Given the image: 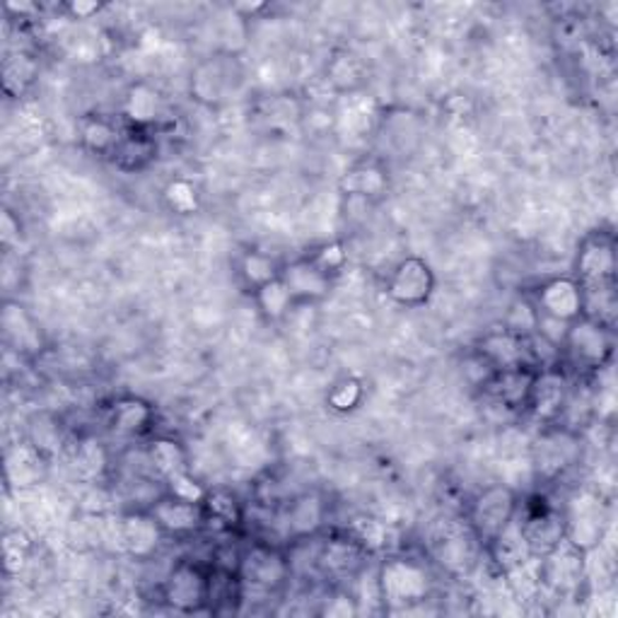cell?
<instances>
[{"instance_id": "cell-37", "label": "cell", "mask_w": 618, "mask_h": 618, "mask_svg": "<svg viewBox=\"0 0 618 618\" xmlns=\"http://www.w3.org/2000/svg\"><path fill=\"white\" fill-rule=\"evenodd\" d=\"M168 493L176 495V497H184V501H192V503H204L208 491L201 485L192 473L184 471V473H176L168 481Z\"/></svg>"}, {"instance_id": "cell-38", "label": "cell", "mask_w": 618, "mask_h": 618, "mask_svg": "<svg viewBox=\"0 0 618 618\" xmlns=\"http://www.w3.org/2000/svg\"><path fill=\"white\" fill-rule=\"evenodd\" d=\"M312 259L329 273V276H336V273H341V268L346 266L348 254H346V247H343L341 242H327L317 249Z\"/></svg>"}, {"instance_id": "cell-27", "label": "cell", "mask_w": 618, "mask_h": 618, "mask_svg": "<svg viewBox=\"0 0 618 618\" xmlns=\"http://www.w3.org/2000/svg\"><path fill=\"white\" fill-rule=\"evenodd\" d=\"M154 154V142L148 138L146 128H130L128 134L122 136L118 146L114 150V160L118 168L124 170H140L152 160Z\"/></svg>"}, {"instance_id": "cell-10", "label": "cell", "mask_w": 618, "mask_h": 618, "mask_svg": "<svg viewBox=\"0 0 618 618\" xmlns=\"http://www.w3.org/2000/svg\"><path fill=\"white\" fill-rule=\"evenodd\" d=\"M541 575L543 592H551L556 597H573L587 577V553L563 541L541 558Z\"/></svg>"}, {"instance_id": "cell-30", "label": "cell", "mask_w": 618, "mask_h": 618, "mask_svg": "<svg viewBox=\"0 0 618 618\" xmlns=\"http://www.w3.org/2000/svg\"><path fill=\"white\" fill-rule=\"evenodd\" d=\"M254 302L266 322H281V319L288 317V312L295 307L290 290L285 288L281 276L273 278L266 285H261L259 290H254Z\"/></svg>"}, {"instance_id": "cell-18", "label": "cell", "mask_w": 618, "mask_h": 618, "mask_svg": "<svg viewBox=\"0 0 618 618\" xmlns=\"http://www.w3.org/2000/svg\"><path fill=\"white\" fill-rule=\"evenodd\" d=\"M534 375H537V367H531V365L507 367V370H493L489 379L483 382V389H485V394L493 399L495 407H503L507 411L527 409Z\"/></svg>"}, {"instance_id": "cell-32", "label": "cell", "mask_w": 618, "mask_h": 618, "mask_svg": "<svg viewBox=\"0 0 618 618\" xmlns=\"http://www.w3.org/2000/svg\"><path fill=\"white\" fill-rule=\"evenodd\" d=\"M73 461H76V469L80 471V477L88 481L100 479L106 471V451L98 439H85V443H80Z\"/></svg>"}, {"instance_id": "cell-34", "label": "cell", "mask_w": 618, "mask_h": 618, "mask_svg": "<svg viewBox=\"0 0 618 618\" xmlns=\"http://www.w3.org/2000/svg\"><path fill=\"white\" fill-rule=\"evenodd\" d=\"M505 329L510 334H515L519 339H529L539 331V312L534 302L519 300L510 307V314L505 319Z\"/></svg>"}, {"instance_id": "cell-22", "label": "cell", "mask_w": 618, "mask_h": 618, "mask_svg": "<svg viewBox=\"0 0 618 618\" xmlns=\"http://www.w3.org/2000/svg\"><path fill=\"white\" fill-rule=\"evenodd\" d=\"M152 421H154L152 407L138 397H122L112 403L110 425L116 435L124 437L146 435L150 431Z\"/></svg>"}, {"instance_id": "cell-2", "label": "cell", "mask_w": 618, "mask_h": 618, "mask_svg": "<svg viewBox=\"0 0 618 618\" xmlns=\"http://www.w3.org/2000/svg\"><path fill=\"white\" fill-rule=\"evenodd\" d=\"M293 565L278 549L266 543H254L240 556V568L237 577L242 585V599L249 597H271L283 590L285 582L290 580Z\"/></svg>"}, {"instance_id": "cell-20", "label": "cell", "mask_w": 618, "mask_h": 618, "mask_svg": "<svg viewBox=\"0 0 618 618\" xmlns=\"http://www.w3.org/2000/svg\"><path fill=\"white\" fill-rule=\"evenodd\" d=\"M327 519V503L314 493H302L288 505L285 513V527L288 534L297 541L312 539L314 534L324 527Z\"/></svg>"}, {"instance_id": "cell-5", "label": "cell", "mask_w": 618, "mask_h": 618, "mask_svg": "<svg viewBox=\"0 0 618 618\" xmlns=\"http://www.w3.org/2000/svg\"><path fill=\"white\" fill-rule=\"evenodd\" d=\"M517 513H519L517 493L510 489L507 483H493L473 497L467 522L473 534L479 537V541L485 546L507 525H513Z\"/></svg>"}, {"instance_id": "cell-7", "label": "cell", "mask_w": 618, "mask_h": 618, "mask_svg": "<svg viewBox=\"0 0 618 618\" xmlns=\"http://www.w3.org/2000/svg\"><path fill=\"white\" fill-rule=\"evenodd\" d=\"M565 519V541L577 546L580 551H594L604 539L606 529V510L594 493H575L563 507Z\"/></svg>"}, {"instance_id": "cell-17", "label": "cell", "mask_w": 618, "mask_h": 618, "mask_svg": "<svg viewBox=\"0 0 618 618\" xmlns=\"http://www.w3.org/2000/svg\"><path fill=\"white\" fill-rule=\"evenodd\" d=\"M122 541L124 553L136 561H150L160 551L164 531L152 517L150 510H128L122 517Z\"/></svg>"}, {"instance_id": "cell-6", "label": "cell", "mask_w": 618, "mask_h": 618, "mask_svg": "<svg viewBox=\"0 0 618 618\" xmlns=\"http://www.w3.org/2000/svg\"><path fill=\"white\" fill-rule=\"evenodd\" d=\"M517 525L522 534H525L531 556L537 558L549 556L556 546L565 541L563 510L546 503V497H537V501L522 507V517L517 513Z\"/></svg>"}, {"instance_id": "cell-23", "label": "cell", "mask_w": 618, "mask_h": 618, "mask_svg": "<svg viewBox=\"0 0 618 618\" xmlns=\"http://www.w3.org/2000/svg\"><path fill=\"white\" fill-rule=\"evenodd\" d=\"M387 186H389L387 172L382 164L377 162H360L341 176V192L360 201L379 198L387 192Z\"/></svg>"}, {"instance_id": "cell-9", "label": "cell", "mask_w": 618, "mask_h": 618, "mask_svg": "<svg viewBox=\"0 0 618 618\" xmlns=\"http://www.w3.org/2000/svg\"><path fill=\"white\" fill-rule=\"evenodd\" d=\"M162 599L174 611L198 614L208 606V573L198 563L184 561L174 563L162 582Z\"/></svg>"}, {"instance_id": "cell-36", "label": "cell", "mask_w": 618, "mask_h": 618, "mask_svg": "<svg viewBox=\"0 0 618 618\" xmlns=\"http://www.w3.org/2000/svg\"><path fill=\"white\" fill-rule=\"evenodd\" d=\"M360 399H363V387L358 379H341V382L331 387L329 397H327L329 407L339 413L353 411L360 403Z\"/></svg>"}, {"instance_id": "cell-8", "label": "cell", "mask_w": 618, "mask_h": 618, "mask_svg": "<svg viewBox=\"0 0 618 618\" xmlns=\"http://www.w3.org/2000/svg\"><path fill=\"white\" fill-rule=\"evenodd\" d=\"M433 293H435V273L431 264L421 256L401 259L399 264L391 268L387 278L389 300L399 307L407 309L423 307L427 305V300H431Z\"/></svg>"}, {"instance_id": "cell-29", "label": "cell", "mask_w": 618, "mask_h": 618, "mask_svg": "<svg viewBox=\"0 0 618 618\" xmlns=\"http://www.w3.org/2000/svg\"><path fill=\"white\" fill-rule=\"evenodd\" d=\"M204 513L206 527L216 531H230L234 525H240L242 519V507L228 491H208L204 501Z\"/></svg>"}, {"instance_id": "cell-28", "label": "cell", "mask_w": 618, "mask_h": 618, "mask_svg": "<svg viewBox=\"0 0 618 618\" xmlns=\"http://www.w3.org/2000/svg\"><path fill=\"white\" fill-rule=\"evenodd\" d=\"M122 130H118L110 118L104 116H85L80 122V140L82 146L100 154H114L118 140H122Z\"/></svg>"}, {"instance_id": "cell-21", "label": "cell", "mask_w": 618, "mask_h": 618, "mask_svg": "<svg viewBox=\"0 0 618 618\" xmlns=\"http://www.w3.org/2000/svg\"><path fill=\"white\" fill-rule=\"evenodd\" d=\"M483 551L489 553L491 563L495 565V570L501 575L510 573V570L525 563L527 558H531V551H529V546L525 541V534H522V529L517 525V517H515L513 525H507L501 534H497L495 539L485 543Z\"/></svg>"}, {"instance_id": "cell-1", "label": "cell", "mask_w": 618, "mask_h": 618, "mask_svg": "<svg viewBox=\"0 0 618 618\" xmlns=\"http://www.w3.org/2000/svg\"><path fill=\"white\" fill-rule=\"evenodd\" d=\"M379 599L387 611L411 609L431 599L435 577L425 563L409 556H387L375 570Z\"/></svg>"}, {"instance_id": "cell-39", "label": "cell", "mask_w": 618, "mask_h": 618, "mask_svg": "<svg viewBox=\"0 0 618 618\" xmlns=\"http://www.w3.org/2000/svg\"><path fill=\"white\" fill-rule=\"evenodd\" d=\"M343 76H348L351 90H355V85H358V80H360V66H358V61H355L353 56H341V58H336L334 64H331L329 80H331V85H334L336 90L341 88Z\"/></svg>"}, {"instance_id": "cell-40", "label": "cell", "mask_w": 618, "mask_h": 618, "mask_svg": "<svg viewBox=\"0 0 618 618\" xmlns=\"http://www.w3.org/2000/svg\"><path fill=\"white\" fill-rule=\"evenodd\" d=\"M358 602L351 594H336L334 599L329 602V606L324 609L327 616H348V614H358Z\"/></svg>"}, {"instance_id": "cell-19", "label": "cell", "mask_w": 618, "mask_h": 618, "mask_svg": "<svg viewBox=\"0 0 618 618\" xmlns=\"http://www.w3.org/2000/svg\"><path fill=\"white\" fill-rule=\"evenodd\" d=\"M479 358L489 365L491 370H507V367L531 365L527 339L510 334L507 329L493 331V334L483 336V341L479 343Z\"/></svg>"}, {"instance_id": "cell-13", "label": "cell", "mask_w": 618, "mask_h": 618, "mask_svg": "<svg viewBox=\"0 0 618 618\" xmlns=\"http://www.w3.org/2000/svg\"><path fill=\"white\" fill-rule=\"evenodd\" d=\"M281 281L290 290L295 307L322 302L334 288V276H329L312 256L295 259L290 264L281 266Z\"/></svg>"}, {"instance_id": "cell-35", "label": "cell", "mask_w": 618, "mask_h": 618, "mask_svg": "<svg viewBox=\"0 0 618 618\" xmlns=\"http://www.w3.org/2000/svg\"><path fill=\"white\" fill-rule=\"evenodd\" d=\"M164 201H168V206L176 213H194L198 206V192L192 182L186 180H172L168 186H164Z\"/></svg>"}, {"instance_id": "cell-41", "label": "cell", "mask_w": 618, "mask_h": 618, "mask_svg": "<svg viewBox=\"0 0 618 618\" xmlns=\"http://www.w3.org/2000/svg\"><path fill=\"white\" fill-rule=\"evenodd\" d=\"M70 13H73L78 20H88L92 13H98L100 5H94V3H73V5H68Z\"/></svg>"}, {"instance_id": "cell-15", "label": "cell", "mask_w": 618, "mask_h": 618, "mask_svg": "<svg viewBox=\"0 0 618 618\" xmlns=\"http://www.w3.org/2000/svg\"><path fill=\"white\" fill-rule=\"evenodd\" d=\"M568 407V379L561 370H556V365L541 367L534 375V385L527 399L529 413L539 423L551 425L558 415Z\"/></svg>"}, {"instance_id": "cell-16", "label": "cell", "mask_w": 618, "mask_h": 618, "mask_svg": "<svg viewBox=\"0 0 618 618\" xmlns=\"http://www.w3.org/2000/svg\"><path fill=\"white\" fill-rule=\"evenodd\" d=\"M367 556H370V551L355 541L351 534H346V537H334L319 543L314 568L322 570L327 577H355L365 570Z\"/></svg>"}, {"instance_id": "cell-26", "label": "cell", "mask_w": 618, "mask_h": 618, "mask_svg": "<svg viewBox=\"0 0 618 618\" xmlns=\"http://www.w3.org/2000/svg\"><path fill=\"white\" fill-rule=\"evenodd\" d=\"M162 112V100L154 88H150L148 82H136L130 85L126 102H124V114L134 128H148L150 124L158 122V116Z\"/></svg>"}, {"instance_id": "cell-33", "label": "cell", "mask_w": 618, "mask_h": 618, "mask_svg": "<svg viewBox=\"0 0 618 618\" xmlns=\"http://www.w3.org/2000/svg\"><path fill=\"white\" fill-rule=\"evenodd\" d=\"M230 82L222 78V66L216 61V64H204L198 68V73L194 78V90L198 94V100H204V102H218L222 100V92L225 88H228Z\"/></svg>"}, {"instance_id": "cell-12", "label": "cell", "mask_w": 618, "mask_h": 618, "mask_svg": "<svg viewBox=\"0 0 618 618\" xmlns=\"http://www.w3.org/2000/svg\"><path fill=\"white\" fill-rule=\"evenodd\" d=\"M534 307L541 319L558 324H573L575 319L585 317V293L573 276L549 278L539 285L534 295Z\"/></svg>"}, {"instance_id": "cell-31", "label": "cell", "mask_w": 618, "mask_h": 618, "mask_svg": "<svg viewBox=\"0 0 618 618\" xmlns=\"http://www.w3.org/2000/svg\"><path fill=\"white\" fill-rule=\"evenodd\" d=\"M278 276H281V266L276 264V259L266 252H259V249L247 252L240 261V278L252 293Z\"/></svg>"}, {"instance_id": "cell-24", "label": "cell", "mask_w": 618, "mask_h": 618, "mask_svg": "<svg viewBox=\"0 0 618 618\" xmlns=\"http://www.w3.org/2000/svg\"><path fill=\"white\" fill-rule=\"evenodd\" d=\"M5 471L8 481L13 483L15 489H32V485H37L44 479L46 455L32 443L20 445L8 455Z\"/></svg>"}, {"instance_id": "cell-25", "label": "cell", "mask_w": 618, "mask_h": 618, "mask_svg": "<svg viewBox=\"0 0 618 618\" xmlns=\"http://www.w3.org/2000/svg\"><path fill=\"white\" fill-rule=\"evenodd\" d=\"M146 455H148L150 469L158 473L164 483H168L172 477H176V473L188 471L186 449L180 439H174V437H168V435L152 437Z\"/></svg>"}, {"instance_id": "cell-11", "label": "cell", "mask_w": 618, "mask_h": 618, "mask_svg": "<svg viewBox=\"0 0 618 618\" xmlns=\"http://www.w3.org/2000/svg\"><path fill=\"white\" fill-rule=\"evenodd\" d=\"M481 546L483 543L469 527V522L467 525H459V522H445V525L433 534V553L437 558V563L451 575L469 573L479 561Z\"/></svg>"}, {"instance_id": "cell-3", "label": "cell", "mask_w": 618, "mask_h": 618, "mask_svg": "<svg viewBox=\"0 0 618 618\" xmlns=\"http://www.w3.org/2000/svg\"><path fill=\"white\" fill-rule=\"evenodd\" d=\"M561 351L568 363L580 370H599L614 355V329L590 317H580L568 324Z\"/></svg>"}, {"instance_id": "cell-4", "label": "cell", "mask_w": 618, "mask_h": 618, "mask_svg": "<svg viewBox=\"0 0 618 618\" xmlns=\"http://www.w3.org/2000/svg\"><path fill=\"white\" fill-rule=\"evenodd\" d=\"M531 469L543 481L561 479L580 459V437L570 427L549 425L534 437L529 449Z\"/></svg>"}, {"instance_id": "cell-14", "label": "cell", "mask_w": 618, "mask_h": 618, "mask_svg": "<svg viewBox=\"0 0 618 618\" xmlns=\"http://www.w3.org/2000/svg\"><path fill=\"white\" fill-rule=\"evenodd\" d=\"M148 510L152 513V517L158 519L164 537L188 539L201 529H206L204 503H192L172 493H164L158 497V501H152Z\"/></svg>"}]
</instances>
